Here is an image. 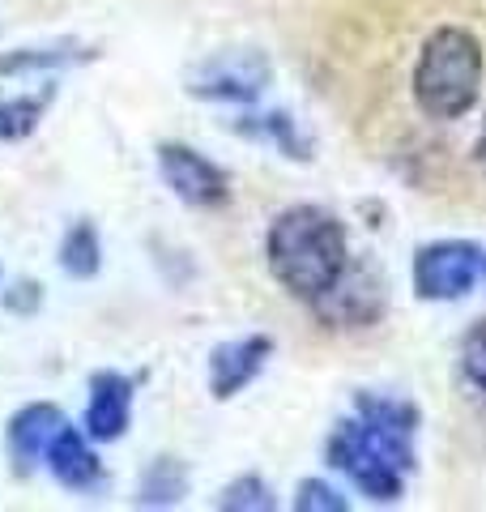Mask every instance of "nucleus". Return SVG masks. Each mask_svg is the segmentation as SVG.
Returning <instances> with one entry per match:
<instances>
[{
  "label": "nucleus",
  "instance_id": "obj_1",
  "mask_svg": "<svg viewBox=\"0 0 486 512\" xmlns=\"http://www.w3.org/2000/svg\"><path fill=\"white\" fill-rule=\"evenodd\" d=\"M414 431L418 410L410 402L359 393L354 414L333 427L324 453H329V466L342 470L363 495L393 504L405 491V474L414 470Z\"/></svg>",
  "mask_w": 486,
  "mask_h": 512
},
{
  "label": "nucleus",
  "instance_id": "obj_2",
  "mask_svg": "<svg viewBox=\"0 0 486 512\" xmlns=\"http://www.w3.org/2000/svg\"><path fill=\"white\" fill-rule=\"evenodd\" d=\"M265 256L273 278L295 299L316 303L350 265L346 227L320 205H290L273 218Z\"/></svg>",
  "mask_w": 486,
  "mask_h": 512
},
{
  "label": "nucleus",
  "instance_id": "obj_3",
  "mask_svg": "<svg viewBox=\"0 0 486 512\" xmlns=\"http://www.w3.org/2000/svg\"><path fill=\"white\" fill-rule=\"evenodd\" d=\"M482 43L461 26H440L427 35L414 64V99L431 120H457L478 103Z\"/></svg>",
  "mask_w": 486,
  "mask_h": 512
},
{
  "label": "nucleus",
  "instance_id": "obj_4",
  "mask_svg": "<svg viewBox=\"0 0 486 512\" xmlns=\"http://www.w3.org/2000/svg\"><path fill=\"white\" fill-rule=\"evenodd\" d=\"M269 60L261 52H218L188 73V90L209 103H252L269 86Z\"/></svg>",
  "mask_w": 486,
  "mask_h": 512
},
{
  "label": "nucleus",
  "instance_id": "obj_5",
  "mask_svg": "<svg viewBox=\"0 0 486 512\" xmlns=\"http://www.w3.org/2000/svg\"><path fill=\"white\" fill-rule=\"evenodd\" d=\"M486 252L465 239H444V244H427L414 256V291L423 299H461L474 291L482 278Z\"/></svg>",
  "mask_w": 486,
  "mask_h": 512
},
{
  "label": "nucleus",
  "instance_id": "obj_6",
  "mask_svg": "<svg viewBox=\"0 0 486 512\" xmlns=\"http://www.w3.org/2000/svg\"><path fill=\"white\" fill-rule=\"evenodd\" d=\"M158 171L167 188L180 197L184 205H197V210H214L231 197V184H226V171L214 167L205 154H197L192 146H162L158 150Z\"/></svg>",
  "mask_w": 486,
  "mask_h": 512
},
{
  "label": "nucleus",
  "instance_id": "obj_7",
  "mask_svg": "<svg viewBox=\"0 0 486 512\" xmlns=\"http://www.w3.org/2000/svg\"><path fill=\"white\" fill-rule=\"evenodd\" d=\"M312 312L324 320V325H342V329L371 325V320L384 312V282L376 278V269L346 265L342 278L312 303Z\"/></svg>",
  "mask_w": 486,
  "mask_h": 512
},
{
  "label": "nucleus",
  "instance_id": "obj_8",
  "mask_svg": "<svg viewBox=\"0 0 486 512\" xmlns=\"http://www.w3.org/2000/svg\"><path fill=\"white\" fill-rule=\"evenodd\" d=\"M269 355H273V338H265V333L222 342L214 355H209V393H214L218 402H226V397H235L239 389H248V384L261 376Z\"/></svg>",
  "mask_w": 486,
  "mask_h": 512
},
{
  "label": "nucleus",
  "instance_id": "obj_9",
  "mask_svg": "<svg viewBox=\"0 0 486 512\" xmlns=\"http://www.w3.org/2000/svg\"><path fill=\"white\" fill-rule=\"evenodd\" d=\"M133 419V380L120 372L90 376V406H86V436L90 440H120Z\"/></svg>",
  "mask_w": 486,
  "mask_h": 512
},
{
  "label": "nucleus",
  "instance_id": "obj_10",
  "mask_svg": "<svg viewBox=\"0 0 486 512\" xmlns=\"http://www.w3.org/2000/svg\"><path fill=\"white\" fill-rule=\"evenodd\" d=\"M47 470H52V478L60 487H69V491H94V487H103V461L94 457V448L90 440L81 436V431H73L69 423H64L56 431V440L47 444Z\"/></svg>",
  "mask_w": 486,
  "mask_h": 512
},
{
  "label": "nucleus",
  "instance_id": "obj_11",
  "mask_svg": "<svg viewBox=\"0 0 486 512\" xmlns=\"http://www.w3.org/2000/svg\"><path fill=\"white\" fill-rule=\"evenodd\" d=\"M64 427V414L56 406H26L9 419V457L18 461V470H35V461H43L47 444L56 440V431Z\"/></svg>",
  "mask_w": 486,
  "mask_h": 512
},
{
  "label": "nucleus",
  "instance_id": "obj_12",
  "mask_svg": "<svg viewBox=\"0 0 486 512\" xmlns=\"http://www.w3.org/2000/svg\"><path fill=\"white\" fill-rule=\"evenodd\" d=\"M184 491H188V470L175 457H158L154 466L145 470V478H141L137 504H145V508H171V504L184 500Z\"/></svg>",
  "mask_w": 486,
  "mask_h": 512
},
{
  "label": "nucleus",
  "instance_id": "obj_13",
  "mask_svg": "<svg viewBox=\"0 0 486 512\" xmlns=\"http://www.w3.org/2000/svg\"><path fill=\"white\" fill-rule=\"evenodd\" d=\"M239 133H248V137H256V141H269V146H278L286 158H312V146H307V137L295 128V120L282 116V111L239 120Z\"/></svg>",
  "mask_w": 486,
  "mask_h": 512
},
{
  "label": "nucleus",
  "instance_id": "obj_14",
  "mask_svg": "<svg viewBox=\"0 0 486 512\" xmlns=\"http://www.w3.org/2000/svg\"><path fill=\"white\" fill-rule=\"evenodd\" d=\"M47 103H52V90H35V94H13V99H0V141H22L39 128Z\"/></svg>",
  "mask_w": 486,
  "mask_h": 512
},
{
  "label": "nucleus",
  "instance_id": "obj_15",
  "mask_svg": "<svg viewBox=\"0 0 486 512\" xmlns=\"http://www.w3.org/2000/svg\"><path fill=\"white\" fill-rule=\"evenodd\" d=\"M99 231L90 227V222H77V227L64 235V244H60V265H64V274L69 278H94L99 274Z\"/></svg>",
  "mask_w": 486,
  "mask_h": 512
},
{
  "label": "nucleus",
  "instance_id": "obj_16",
  "mask_svg": "<svg viewBox=\"0 0 486 512\" xmlns=\"http://www.w3.org/2000/svg\"><path fill=\"white\" fill-rule=\"evenodd\" d=\"M77 60H86V52H77V47H22L13 56H0V73H43Z\"/></svg>",
  "mask_w": 486,
  "mask_h": 512
},
{
  "label": "nucleus",
  "instance_id": "obj_17",
  "mask_svg": "<svg viewBox=\"0 0 486 512\" xmlns=\"http://www.w3.org/2000/svg\"><path fill=\"white\" fill-rule=\"evenodd\" d=\"M218 508H226V512H269L273 508V491H269L265 478L243 474V478H235V483L222 491Z\"/></svg>",
  "mask_w": 486,
  "mask_h": 512
},
{
  "label": "nucleus",
  "instance_id": "obj_18",
  "mask_svg": "<svg viewBox=\"0 0 486 512\" xmlns=\"http://www.w3.org/2000/svg\"><path fill=\"white\" fill-rule=\"evenodd\" d=\"M461 367H465L469 384H478V389L486 393V320H478V325L465 333V342H461Z\"/></svg>",
  "mask_w": 486,
  "mask_h": 512
},
{
  "label": "nucleus",
  "instance_id": "obj_19",
  "mask_svg": "<svg viewBox=\"0 0 486 512\" xmlns=\"http://www.w3.org/2000/svg\"><path fill=\"white\" fill-rule=\"evenodd\" d=\"M295 508L299 512H346L350 504L342 500V491H333L329 483H320V478H307V483H299Z\"/></svg>",
  "mask_w": 486,
  "mask_h": 512
},
{
  "label": "nucleus",
  "instance_id": "obj_20",
  "mask_svg": "<svg viewBox=\"0 0 486 512\" xmlns=\"http://www.w3.org/2000/svg\"><path fill=\"white\" fill-rule=\"evenodd\" d=\"M474 154H478V163L486 167V128H482V137H478V150H474Z\"/></svg>",
  "mask_w": 486,
  "mask_h": 512
},
{
  "label": "nucleus",
  "instance_id": "obj_21",
  "mask_svg": "<svg viewBox=\"0 0 486 512\" xmlns=\"http://www.w3.org/2000/svg\"><path fill=\"white\" fill-rule=\"evenodd\" d=\"M482 274H486V261H482Z\"/></svg>",
  "mask_w": 486,
  "mask_h": 512
}]
</instances>
